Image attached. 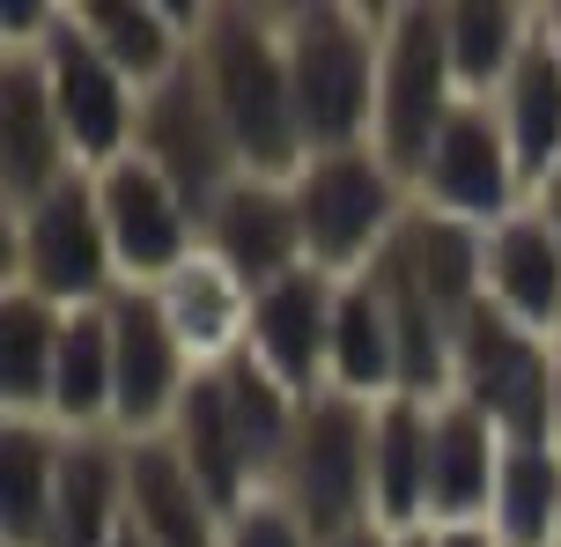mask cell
Instances as JSON below:
<instances>
[{
	"label": "cell",
	"mask_w": 561,
	"mask_h": 547,
	"mask_svg": "<svg viewBox=\"0 0 561 547\" xmlns=\"http://www.w3.org/2000/svg\"><path fill=\"white\" fill-rule=\"evenodd\" d=\"M193 59L215 112L229 118V141L244 156L252 178H296L310 163L304 118H296V89H288V53H280V8L252 0H215L193 37Z\"/></svg>",
	"instance_id": "6da1fadb"
},
{
	"label": "cell",
	"mask_w": 561,
	"mask_h": 547,
	"mask_svg": "<svg viewBox=\"0 0 561 547\" xmlns=\"http://www.w3.org/2000/svg\"><path fill=\"white\" fill-rule=\"evenodd\" d=\"M385 23L392 8L355 0H296L280 8V53L304 118V148H363L377 134V75H385Z\"/></svg>",
	"instance_id": "7a4b0ae2"
},
{
	"label": "cell",
	"mask_w": 561,
	"mask_h": 547,
	"mask_svg": "<svg viewBox=\"0 0 561 547\" xmlns=\"http://www.w3.org/2000/svg\"><path fill=\"white\" fill-rule=\"evenodd\" d=\"M0 288H30L59 311H89L118 296L96 171H75L37 207H0Z\"/></svg>",
	"instance_id": "3957f363"
},
{
	"label": "cell",
	"mask_w": 561,
	"mask_h": 547,
	"mask_svg": "<svg viewBox=\"0 0 561 547\" xmlns=\"http://www.w3.org/2000/svg\"><path fill=\"white\" fill-rule=\"evenodd\" d=\"M554 392L561 347L525 318H510L495 296H480L450 341V400L480 407L510 444H554Z\"/></svg>",
	"instance_id": "277c9868"
},
{
	"label": "cell",
	"mask_w": 561,
	"mask_h": 547,
	"mask_svg": "<svg viewBox=\"0 0 561 547\" xmlns=\"http://www.w3.org/2000/svg\"><path fill=\"white\" fill-rule=\"evenodd\" d=\"M288 185H296V215H304L310 266H325L333 282L369 274V266L385 260V244L399 237L407 207H414V185H407L369 141L310 156Z\"/></svg>",
	"instance_id": "5b68a950"
},
{
	"label": "cell",
	"mask_w": 561,
	"mask_h": 547,
	"mask_svg": "<svg viewBox=\"0 0 561 547\" xmlns=\"http://www.w3.org/2000/svg\"><path fill=\"white\" fill-rule=\"evenodd\" d=\"M369 436H377V407L369 400H347V392L304 400V422H296L266 489L318 533V547L377 525V511H369Z\"/></svg>",
	"instance_id": "8992f818"
},
{
	"label": "cell",
	"mask_w": 561,
	"mask_h": 547,
	"mask_svg": "<svg viewBox=\"0 0 561 547\" xmlns=\"http://www.w3.org/2000/svg\"><path fill=\"white\" fill-rule=\"evenodd\" d=\"M458 104L466 96H458V75H450L444 0H399L392 23H385V75H377V134H369V148L414 185Z\"/></svg>",
	"instance_id": "52a82bcc"
},
{
	"label": "cell",
	"mask_w": 561,
	"mask_h": 547,
	"mask_svg": "<svg viewBox=\"0 0 561 547\" xmlns=\"http://www.w3.org/2000/svg\"><path fill=\"white\" fill-rule=\"evenodd\" d=\"M134 156H148V163L178 185V201L193 207V223H207V207L222 201L237 178H252L244 156H237V141H229V118L215 112V89L199 75V59H185L163 89L140 96Z\"/></svg>",
	"instance_id": "ba28073f"
},
{
	"label": "cell",
	"mask_w": 561,
	"mask_h": 547,
	"mask_svg": "<svg viewBox=\"0 0 561 547\" xmlns=\"http://www.w3.org/2000/svg\"><path fill=\"white\" fill-rule=\"evenodd\" d=\"M414 201L450 215V223H473V230H495L503 215L525 207V178H517V156H510L503 112L488 96H466L450 112V126L436 134V148L414 178Z\"/></svg>",
	"instance_id": "9c48e42d"
},
{
	"label": "cell",
	"mask_w": 561,
	"mask_h": 547,
	"mask_svg": "<svg viewBox=\"0 0 561 547\" xmlns=\"http://www.w3.org/2000/svg\"><path fill=\"white\" fill-rule=\"evenodd\" d=\"M193 347L178 341L156 288H118L112 296V430L118 436H163L178 400L193 392Z\"/></svg>",
	"instance_id": "30bf717a"
},
{
	"label": "cell",
	"mask_w": 561,
	"mask_h": 547,
	"mask_svg": "<svg viewBox=\"0 0 561 547\" xmlns=\"http://www.w3.org/2000/svg\"><path fill=\"white\" fill-rule=\"evenodd\" d=\"M37 59H45V89H53V104H59V126H67L75 163L82 171H112L118 156H134L140 89L75 30V15H59V30L37 45Z\"/></svg>",
	"instance_id": "8fae6325"
},
{
	"label": "cell",
	"mask_w": 561,
	"mask_h": 547,
	"mask_svg": "<svg viewBox=\"0 0 561 547\" xmlns=\"http://www.w3.org/2000/svg\"><path fill=\"white\" fill-rule=\"evenodd\" d=\"M96 201H104V230H112L118 288H163L199 252L193 207L178 201V185L148 156H118L112 171H96Z\"/></svg>",
	"instance_id": "7c38bea8"
},
{
	"label": "cell",
	"mask_w": 561,
	"mask_h": 547,
	"mask_svg": "<svg viewBox=\"0 0 561 547\" xmlns=\"http://www.w3.org/2000/svg\"><path fill=\"white\" fill-rule=\"evenodd\" d=\"M199 252H215L237 282L252 288V296H259V288H274L280 274L310 266L304 215H296V185H288V178H237L222 201L207 207V223H199Z\"/></svg>",
	"instance_id": "4fadbf2b"
},
{
	"label": "cell",
	"mask_w": 561,
	"mask_h": 547,
	"mask_svg": "<svg viewBox=\"0 0 561 547\" xmlns=\"http://www.w3.org/2000/svg\"><path fill=\"white\" fill-rule=\"evenodd\" d=\"M333 304L340 282L325 266H296V274H280L274 288L252 296V341L244 347L296 400H318L333 385Z\"/></svg>",
	"instance_id": "5bb4252c"
},
{
	"label": "cell",
	"mask_w": 561,
	"mask_h": 547,
	"mask_svg": "<svg viewBox=\"0 0 561 547\" xmlns=\"http://www.w3.org/2000/svg\"><path fill=\"white\" fill-rule=\"evenodd\" d=\"M82 171L37 53H0V207H37Z\"/></svg>",
	"instance_id": "9a60e30c"
},
{
	"label": "cell",
	"mask_w": 561,
	"mask_h": 547,
	"mask_svg": "<svg viewBox=\"0 0 561 547\" xmlns=\"http://www.w3.org/2000/svg\"><path fill=\"white\" fill-rule=\"evenodd\" d=\"M67 15L140 96L193 59V37L207 23V8H163V0H67Z\"/></svg>",
	"instance_id": "2e32d148"
},
{
	"label": "cell",
	"mask_w": 561,
	"mask_h": 547,
	"mask_svg": "<svg viewBox=\"0 0 561 547\" xmlns=\"http://www.w3.org/2000/svg\"><path fill=\"white\" fill-rule=\"evenodd\" d=\"M126 525L148 547H222V511L170 436H126Z\"/></svg>",
	"instance_id": "e0dca14e"
},
{
	"label": "cell",
	"mask_w": 561,
	"mask_h": 547,
	"mask_svg": "<svg viewBox=\"0 0 561 547\" xmlns=\"http://www.w3.org/2000/svg\"><path fill=\"white\" fill-rule=\"evenodd\" d=\"M503 452H510V436L480 407H466V400L436 407V436H428V525H488Z\"/></svg>",
	"instance_id": "ac0fdd59"
},
{
	"label": "cell",
	"mask_w": 561,
	"mask_h": 547,
	"mask_svg": "<svg viewBox=\"0 0 561 547\" xmlns=\"http://www.w3.org/2000/svg\"><path fill=\"white\" fill-rule=\"evenodd\" d=\"M385 260H392L450 326L488 296V230L450 223V215H436V207H421V201L407 207V223H399V237L385 244Z\"/></svg>",
	"instance_id": "d6986e66"
},
{
	"label": "cell",
	"mask_w": 561,
	"mask_h": 547,
	"mask_svg": "<svg viewBox=\"0 0 561 547\" xmlns=\"http://www.w3.org/2000/svg\"><path fill=\"white\" fill-rule=\"evenodd\" d=\"M436 407L392 392L377 400V436H369V511L385 533H421L428 525V436H436Z\"/></svg>",
	"instance_id": "ffe728a7"
},
{
	"label": "cell",
	"mask_w": 561,
	"mask_h": 547,
	"mask_svg": "<svg viewBox=\"0 0 561 547\" xmlns=\"http://www.w3.org/2000/svg\"><path fill=\"white\" fill-rule=\"evenodd\" d=\"M488 296L510 318H525L533 333L554 341V326H561V230L533 201L488 230Z\"/></svg>",
	"instance_id": "44dd1931"
},
{
	"label": "cell",
	"mask_w": 561,
	"mask_h": 547,
	"mask_svg": "<svg viewBox=\"0 0 561 547\" xmlns=\"http://www.w3.org/2000/svg\"><path fill=\"white\" fill-rule=\"evenodd\" d=\"M118 533H126V436L118 430L67 436L45 547H112Z\"/></svg>",
	"instance_id": "7402d4cb"
},
{
	"label": "cell",
	"mask_w": 561,
	"mask_h": 547,
	"mask_svg": "<svg viewBox=\"0 0 561 547\" xmlns=\"http://www.w3.org/2000/svg\"><path fill=\"white\" fill-rule=\"evenodd\" d=\"M156 304L170 311V326H178V341L193 347L199 371L244 355V341H252V288L237 282L215 252H193V260L156 288Z\"/></svg>",
	"instance_id": "603a6c76"
},
{
	"label": "cell",
	"mask_w": 561,
	"mask_h": 547,
	"mask_svg": "<svg viewBox=\"0 0 561 547\" xmlns=\"http://www.w3.org/2000/svg\"><path fill=\"white\" fill-rule=\"evenodd\" d=\"M495 112H503V134H510V156H517V178H525V201H533L539 185L554 178L561 163V45L547 15H539L533 45L517 59V75L503 82L495 96Z\"/></svg>",
	"instance_id": "cb8c5ba5"
},
{
	"label": "cell",
	"mask_w": 561,
	"mask_h": 547,
	"mask_svg": "<svg viewBox=\"0 0 561 547\" xmlns=\"http://www.w3.org/2000/svg\"><path fill=\"white\" fill-rule=\"evenodd\" d=\"M59 466H67V430L59 422L0 414V547H45Z\"/></svg>",
	"instance_id": "d4e9b609"
},
{
	"label": "cell",
	"mask_w": 561,
	"mask_h": 547,
	"mask_svg": "<svg viewBox=\"0 0 561 547\" xmlns=\"http://www.w3.org/2000/svg\"><path fill=\"white\" fill-rule=\"evenodd\" d=\"M170 444H178V459L199 474V489L215 495V511H237L244 495H259V474L252 459H244V436H237V422H229V400H222V371H199L193 392L178 400V414H170Z\"/></svg>",
	"instance_id": "484cf974"
},
{
	"label": "cell",
	"mask_w": 561,
	"mask_h": 547,
	"mask_svg": "<svg viewBox=\"0 0 561 547\" xmlns=\"http://www.w3.org/2000/svg\"><path fill=\"white\" fill-rule=\"evenodd\" d=\"M539 30V8L525 0H444V45H450V75L458 96H503V82L517 75V59Z\"/></svg>",
	"instance_id": "4316f807"
},
{
	"label": "cell",
	"mask_w": 561,
	"mask_h": 547,
	"mask_svg": "<svg viewBox=\"0 0 561 547\" xmlns=\"http://www.w3.org/2000/svg\"><path fill=\"white\" fill-rule=\"evenodd\" d=\"M347 400H392L399 392V341H392V311H385V288L377 274H347L333 304V385Z\"/></svg>",
	"instance_id": "83f0119b"
},
{
	"label": "cell",
	"mask_w": 561,
	"mask_h": 547,
	"mask_svg": "<svg viewBox=\"0 0 561 547\" xmlns=\"http://www.w3.org/2000/svg\"><path fill=\"white\" fill-rule=\"evenodd\" d=\"M59 333H67L59 304L30 296V288H0V414L45 422L53 371H59Z\"/></svg>",
	"instance_id": "f1b7e54d"
},
{
	"label": "cell",
	"mask_w": 561,
	"mask_h": 547,
	"mask_svg": "<svg viewBox=\"0 0 561 547\" xmlns=\"http://www.w3.org/2000/svg\"><path fill=\"white\" fill-rule=\"evenodd\" d=\"M45 422H59L67 436L112 430V304L67 311L59 333V371H53V407Z\"/></svg>",
	"instance_id": "f546056e"
},
{
	"label": "cell",
	"mask_w": 561,
	"mask_h": 547,
	"mask_svg": "<svg viewBox=\"0 0 561 547\" xmlns=\"http://www.w3.org/2000/svg\"><path fill=\"white\" fill-rule=\"evenodd\" d=\"M488 533L503 547H554L561 540V444H510L503 452Z\"/></svg>",
	"instance_id": "4dcf8cb0"
},
{
	"label": "cell",
	"mask_w": 561,
	"mask_h": 547,
	"mask_svg": "<svg viewBox=\"0 0 561 547\" xmlns=\"http://www.w3.org/2000/svg\"><path fill=\"white\" fill-rule=\"evenodd\" d=\"M222 547H318V533H310L274 489H259L222 518Z\"/></svg>",
	"instance_id": "1f68e13d"
},
{
	"label": "cell",
	"mask_w": 561,
	"mask_h": 547,
	"mask_svg": "<svg viewBox=\"0 0 561 547\" xmlns=\"http://www.w3.org/2000/svg\"><path fill=\"white\" fill-rule=\"evenodd\" d=\"M428 533H436V547H503L488 525H428Z\"/></svg>",
	"instance_id": "d6a6232c"
},
{
	"label": "cell",
	"mask_w": 561,
	"mask_h": 547,
	"mask_svg": "<svg viewBox=\"0 0 561 547\" xmlns=\"http://www.w3.org/2000/svg\"><path fill=\"white\" fill-rule=\"evenodd\" d=\"M533 207H539V215H547V223L561 230V163H554V178H547V185L533 193Z\"/></svg>",
	"instance_id": "836d02e7"
},
{
	"label": "cell",
	"mask_w": 561,
	"mask_h": 547,
	"mask_svg": "<svg viewBox=\"0 0 561 547\" xmlns=\"http://www.w3.org/2000/svg\"><path fill=\"white\" fill-rule=\"evenodd\" d=\"M333 547H399V533H385V525H363V533H347V540Z\"/></svg>",
	"instance_id": "e575fe53"
},
{
	"label": "cell",
	"mask_w": 561,
	"mask_h": 547,
	"mask_svg": "<svg viewBox=\"0 0 561 547\" xmlns=\"http://www.w3.org/2000/svg\"><path fill=\"white\" fill-rule=\"evenodd\" d=\"M539 15H547V30H554V45H561V0H554V8H539Z\"/></svg>",
	"instance_id": "d590c367"
},
{
	"label": "cell",
	"mask_w": 561,
	"mask_h": 547,
	"mask_svg": "<svg viewBox=\"0 0 561 547\" xmlns=\"http://www.w3.org/2000/svg\"><path fill=\"white\" fill-rule=\"evenodd\" d=\"M112 547H148V540H140V533H134V525H126V533H118V540Z\"/></svg>",
	"instance_id": "8d00e7d4"
},
{
	"label": "cell",
	"mask_w": 561,
	"mask_h": 547,
	"mask_svg": "<svg viewBox=\"0 0 561 547\" xmlns=\"http://www.w3.org/2000/svg\"><path fill=\"white\" fill-rule=\"evenodd\" d=\"M554 444H561V392H554Z\"/></svg>",
	"instance_id": "74e56055"
},
{
	"label": "cell",
	"mask_w": 561,
	"mask_h": 547,
	"mask_svg": "<svg viewBox=\"0 0 561 547\" xmlns=\"http://www.w3.org/2000/svg\"><path fill=\"white\" fill-rule=\"evenodd\" d=\"M554 347H561V326H554Z\"/></svg>",
	"instance_id": "f35d334b"
},
{
	"label": "cell",
	"mask_w": 561,
	"mask_h": 547,
	"mask_svg": "<svg viewBox=\"0 0 561 547\" xmlns=\"http://www.w3.org/2000/svg\"><path fill=\"white\" fill-rule=\"evenodd\" d=\"M554 547H561V540H554Z\"/></svg>",
	"instance_id": "ab89813d"
}]
</instances>
